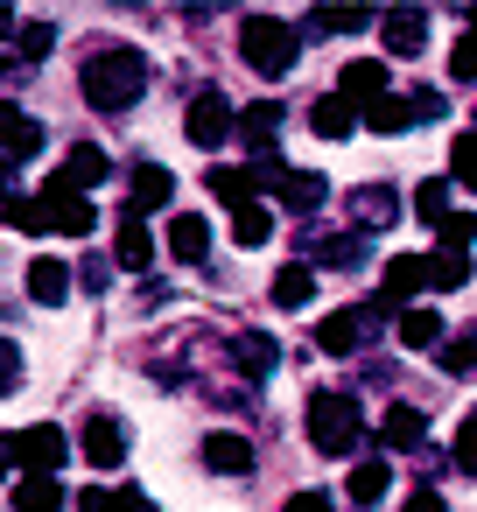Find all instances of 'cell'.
Returning <instances> with one entry per match:
<instances>
[{"mask_svg": "<svg viewBox=\"0 0 477 512\" xmlns=\"http://www.w3.org/2000/svg\"><path fill=\"white\" fill-rule=\"evenodd\" d=\"M337 99H351V106H379V99H386V64H379V57H351L344 78H337Z\"/></svg>", "mask_w": 477, "mask_h": 512, "instance_id": "obj_10", "label": "cell"}, {"mask_svg": "<svg viewBox=\"0 0 477 512\" xmlns=\"http://www.w3.org/2000/svg\"><path fill=\"white\" fill-rule=\"evenodd\" d=\"M358 120H365V113H358L351 99H337V92L309 106V134H316V141H351V134H358Z\"/></svg>", "mask_w": 477, "mask_h": 512, "instance_id": "obj_12", "label": "cell"}, {"mask_svg": "<svg viewBox=\"0 0 477 512\" xmlns=\"http://www.w3.org/2000/svg\"><path fill=\"white\" fill-rule=\"evenodd\" d=\"M463 351H470V365H477V330H470V337H463Z\"/></svg>", "mask_w": 477, "mask_h": 512, "instance_id": "obj_50", "label": "cell"}, {"mask_svg": "<svg viewBox=\"0 0 477 512\" xmlns=\"http://www.w3.org/2000/svg\"><path fill=\"white\" fill-rule=\"evenodd\" d=\"M407 99H414V120H442V99L435 92H407Z\"/></svg>", "mask_w": 477, "mask_h": 512, "instance_id": "obj_45", "label": "cell"}, {"mask_svg": "<svg viewBox=\"0 0 477 512\" xmlns=\"http://www.w3.org/2000/svg\"><path fill=\"white\" fill-rule=\"evenodd\" d=\"M78 512H155V498L148 491H113V484H99V491H78Z\"/></svg>", "mask_w": 477, "mask_h": 512, "instance_id": "obj_24", "label": "cell"}, {"mask_svg": "<svg viewBox=\"0 0 477 512\" xmlns=\"http://www.w3.org/2000/svg\"><path fill=\"white\" fill-rule=\"evenodd\" d=\"M211 197H218V204H232V211H239V204H253L246 169H211Z\"/></svg>", "mask_w": 477, "mask_h": 512, "instance_id": "obj_36", "label": "cell"}, {"mask_svg": "<svg viewBox=\"0 0 477 512\" xmlns=\"http://www.w3.org/2000/svg\"><path fill=\"white\" fill-rule=\"evenodd\" d=\"M449 456H456V470H470V477H477V414H463V421H456V449H449Z\"/></svg>", "mask_w": 477, "mask_h": 512, "instance_id": "obj_41", "label": "cell"}, {"mask_svg": "<svg viewBox=\"0 0 477 512\" xmlns=\"http://www.w3.org/2000/svg\"><path fill=\"white\" fill-rule=\"evenodd\" d=\"M8 36H15V15H8V8H0V43H8Z\"/></svg>", "mask_w": 477, "mask_h": 512, "instance_id": "obj_49", "label": "cell"}, {"mask_svg": "<svg viewBox=\"0 0 477 512\" xmlns=\"http://www.w3.org/2000/svg\"><path fill=\"white\" fill-rule=\"evenodd\" d=\"M274 127H281V99H253L239 113V134L253 141V155H274Z\"/></svg>", "mask_w": 477, "mask_h": 512, "instance_id": "obj_20", "label": "cell"}, {"mask_svg": "<svg viewBox=\"0 0 477 512\" xmlns=\"http://www.w3.org/2000/svg\"><path fill=\"white\" fill-rule=\"evenodd\" d=\"M323 267H337V274H351L358 260H365V239L358 232H344V239H323V253H316Z\"/></svg>", "mask_w": 477, "mask_h": 512, "instance_id": "obj_37", "label": "cell"}, {"mask_svg": "<svg viewBox=\"0 0 477 512\" xmlns=\"http://www.w3.org/2000/svg\"><path fill=\"white\" fill-rule=\"evenodd\" d=\"M309 442L323 456H351L365 442V414L351 393H309Z\"/></svg>", "mask_w": 477, "mask_h": 512, "instance_id": "obj_3", "label": "cell"}, {"mask_svg": "<svg viewBox=\"0 0 477 512\" xmlns=\"http://www.w3.org/2000/svg\"><path fill=\"white\" fill-rule=\"evenodd\" d=\"M365 22H372L365 8H316V15H309V29H316V36H358Z\"/></svg>", "mask_w": 477, "mask_h": 512, "instance_id": "obj_32", "label": "cell"}, {"mask_svg": "<svg viewBox=\"0 0 477 512\" xmlns=\"http://www.w3.org/2000/svg\"><path fill=\"white\" fill-rule=\"evenodd\" d=\"M365 127H372V134H407V127H421V120H414V99H393V92H386L379 106H365Z\"/></svg>", "mask_w": 477, "mask_h": 512, "instance_id": "obj_27", "label": "cell"}, {"mask_svg": "<svg viewBox=\"0 0 477 512\" xmlns=\"http://www.w3.org/2000/svg\"><path fill=\"white\" fill-rule=\"evenodd\" d=\"M43 218H50V232H64V239H85V232H99V211H92V197H71V190H43Z\"/></svg>", "mask_w": 477, "mask_h": 512, "instance_id": "obj_9", "label": "cell"}, {"mask_svg": "<svg viewBox=\"0 0 477 512\" xmlns=\"http://www.w3.org/2000/svg\"><path fill=\"white\" fill-rule=\"evenodd\" d=\"M78 85H85V99H92L99 113H134L141 92H148V57H141V50H99Z\"/></svg>", "mask_w": 477, "mask_h": 512, "instance_id": "obj_1", "label": "cell"}, {"mask_svg": "<svg viewBox=\"0 0 477 512\" xmlns=\"http://www.w3.org/2000/svg\"><path fill=\"white\" fill-rule=\"evenodd\" d=\"M372 337H379V302H365V309H330L323 330H316V344H323L330 358H351V351H365Z\"/></svg>", "mask_w": 477, "mask_h": 512, "instance_id": "obj_4", "label": "cell"}, {"mask_svg": "<svg viewBox=\"0 0 477 512\" xmlns=\"http://www.w3.org/2000/svg\"><path fill=\"white\" fill-rule=\"evenodd\" d=\"M0 225H15V232H50L43 197H8V204H0Z\"/></svg>", "mask_w": 477, "mask_h": 512, "instance_id": "obj_33", "label": "cell"}, {"mask_svg": "<svg viewBox=\"0 0 477 512\" xmlns=\"http://www.w3.org/2000/svg\"><path fill=\"white\" fill-rule=\"evenodd\" d=\"M204 463L225 470V477H239V470H253V442L232 435V428H218V435H204Z\"/></svg>", "mask_w": 477, "mask_h": 512, "instance_id": "obj_18", "label": "cell"}, {"mask_svg": "<svg viewBox=\"0 0 477 512\" xmlns=\"http://www.w3.org/2000/svg\"><path fill=\"white\" fill-rule=\"evenodd\" d=\"M15 442V463H22V477H57L64 470V456H71V442H64V428H22V435H8Z\"/></svg>", "mask_w": 477, "mask_h": 512, "instance_id": "obj_6", "label": "cell"}, {"mask_svg": "<svg viewBox=\"0 0 477 512\" xmlns=\"http://www.w3.org/2000/svg\"><path fill=\"white\" fill-rule=\"evenodd\" d=\"M106 176H113V162H106L99 148H71V155H64V169H57L50 183H57V190H71V197H85V190H92V183H106Z\"/></svg>", "mask_w": 477, "mask_h": 512, "instance_id": "obj_13", "label": "cell"}, {"mask_svg": "<svg viewBox=\"0 0 477 512\" xmlns=\"http://www.w3.org/2000/svg\"><path fill=\"white\" fill-rule=\"evenodd\" d=\"M267 295H274V309H302V302L316 295V274H309V267H281Z\"/></svg>", "mask_w": 477, "mask_h": 512, "instance_id": "obj_30", "label": "cell"}, {"mask_svg": "<svg viewBox=\"0 0 477 512\" xmlns=\"http://www.w3.org/2000/svg\"><path fill=\"white\" fill-rule=\"evenodd\" d=\"M232 239H239V246H267V239H274V211H267V204H239V211H232Z\"/></svg>", "mask_w": 477, "mask_h": 512, "instance_id": "obj_29", "label": "cell"}, {"mask_svg": "<svg viewBox=\"0 0 477 512\" xmlns=\"http://www.w3.org/2000/svg\"><path fill=\"white\" fill-rule=\"evenodd\" d=\"M232 358H239V372H246V379H267V372L281 365V344H274L267 330H246V337L232 344Z\"/></svg>", "mask_w": 477, "mask_h": 512, "instance_id": "obj_23", "label": "cell"}, {"mask_svg": "<svg viewBox=\"0 0 477 512\" xmlns=\"http://www.w3.org/2000/svg\"><path fill=\"white\" fill-rule=\"evenodd\" d=\"M169 253H176L183 267H197V260L211 253V225H204L197 211H176V218H169Z\"/></svg>", "mask_w": 477, "mask_h": 512, "instance_id": "obj_15", "label": "cell"}, {"mask_svg": "<svg viewBox=\"0 0 477 512\" xmlns=\"http://www.w3.org/2000/svg\"><path fill=\"white\" fill-rule=\"evenodd\" d=\"M29 295H36L43 309H57V302L71 295V267H64V260H50V253H43V260H29Z\"/></svg>", "mask_w": 477, "mask_h": 512, "instance_id": "obj_22", "label": "cell"}, {"mask_svg": "<svg viewBox=\"0 0 477 512\" xmlns=\"http://www.w3.org/2000/svg\"><path fill=\"white\" fill-rule=\"evenodd\" d=\"M449 78H456V85L477 78V36H456V43H449Z\"/></svg>", "mask_w": 477, "mask_h": 512, "instance_id": "obj_40", "label": "cell"}, {"mask_svg": "<svg viewBox=\"0 0 477 512\" xmlns=\"http://www.w3.org/2000/svg\"><path fill=\"white\" fill-rule=\"evenodd\" d=\"M169 204H176V176H169L162 162H141V169H134V197H127V211L148 218V211H169Z\"/></svg>", "mask_w": 477, "mask_h": 512, "instance_id": "obj_11", "label": "cell"}, {"mask_svg": "<svg viewBox=\"0 0 477 512\" xmlns=\"http://www.w3.org/2000/svg\"><path fill=\"white\" fill-rule=\"evenodd\" d=\"M470 267H477L470 253L442 246V253H428V288H435V295H449V288H463V281H470Z\"/></svg>", "mask_w": 477, "mask_h": 512, "instance_id": "obj_25", "label": "cell"}, {"mask_svg": "<svg viewBox=\"0 0 477 512\" xmlns=\"http://www.w3.org/2000/svg\"><path fill=\"white\" fill-rule=\"evenodd\" d=\"M421 43H428L421 8H393V15H386V50H393V57H421Z\"/></svg>", "mask_w": 477, "mask_h": 512, "instance_id": "obj_19", "label": "cell"}, {"mask_svg": "<svg viewBox=\"0 0 477 512\" xmlns=\"http://www.w3.org/2000/svg\"><path fill=\"white\" fill-rule=\"evenodd\" d=\"M393 330H400V344H414V351H435V344H442V316H435V309H400Z\"/></svg>", "mask_w": 477, "mask_h": 512, "instance_id": "obj_28", "label": "cell"}, {"mask_svg": "<svg viewBox=\"0 0 477 512\" xmlns=\"http://www.w3.org/2000/svg\"><path fill=\"white\" fill-rule=\"evenodd\" d=\"M281 512H337V498H330V491H295Z\"/></svg>", "mask_w": 477, "mask_h": 512, "instance_id": "obj_44", "label": "cell"}, {"mask_svg": "<svg viewBox=\"0 0 477 512\" xmlns=\"http://www.w3.org/2000/svg\"><path fill=\"white\" fill-rule=\"evenodd\" d=\"M470 36H477V8H470Z\"/></svg>", "mask_w": 477, "mask_h": 512, "instance_id": "obj_51", "label": "cell"}, {"mask_svg": "<svg viewBox=\"0 0 477 512\" xmlns=\"http://www.w3.org/2000/svg\"><path fill=\"white\" fill-rule=\"evenodd\" d=\"M393 211H400V197H393V190H358V225H365V232L393 225Z\"/></svg>", "mask_w": 477, "mask_h": 512, "instance_id": "obj_35", "label": "cell"}, {"mask_svg": "<svg viewBox=\"0 0 477 512\" xmlns=\"http://www.w3.org/2000/svg\"><path fill=\"white\" fill-rule=\"evenodd\" d=\"M148 260H155V239H148V225H141V218L127 211V218H120V239H113V267H127V274H141Z\"/></svg>", "mask_w": 477, "mask_h": 512, "instance_id": "obj_17", "label": "cell"}, {"mask_svg": "<svg viewBox=\"0 0 477 512\" xmlns=\"http://www.w3.org/2000/svg\"><path fill=\"white\" fill-rule=\"evenodd\" d=\"M449 176H456L463 190H477V134H463V141L449 148Z\"/></svg>", "mask_w": 477, "mask_h": 512, "instance_id": "obj_39", "label": "cell"}, {"mask_svg": "<svg viewBox=\"0 0 477 512\" xmlns=\"http://www.w3.org/2000/svg\"><path fill=\"white\" fill-rule=\"evenodd\" d=\"M78 449H85V463H92V470H120V463H127V449H134V435H127V421H120V414H92Z\"/></svg>", "mask_w": 477, "mask_h": 512, "instance_id": "obj_8", "label": "cell"}, {"mask_svg": "<svg viewBox=\"0 0 477 512\" xmlns=\"http://www.w3.org/2000/svg\"><path fill=\"white\" fill-rule=\"evenodd\" d=\"M435 232H442V246H456V253H470V239H477V211H449V218H442Z\"/></svg>", "mask_w": 477, "mask_h": 512, "instance_id": "obj_38", "label": "cell"}, {"mask_svg": "<svg viewBox=\"0 0 477 512\" xmlns=\"http://www.w3.org/2000/svg\"><path fill=\"white\" fill-rule=\"evenodd\" d=\"M344 491H351L358 505H379V498L393 491V470H386V463L372 456V463H358V470H351V484H344Z\"/></svg>", "mask_w": 477, "mask_h": 512, "instance_id": "obj_31", "label": "cell"}, {"mask_svg": "<svg viewBox=\"0 0 477 512\" xmlns=\"http://www.w3.org/2000/svg\"><path fill=\"white\" fill-rule=\"evenodd\" d=\"M414 218H421V225H442V218H449V183H442V176H428V183L414 190Z\"/></svg>", "mask_w": 477, "mask_h": 512, "instance_id": "obj_34", "label": "cell"}, {"mask_svg": "<svg viewBox=\"0 0 477 512\" xmlns=\"http://www.w3.org/2000/svg\"><path fill=\"white\" fill-rule=\"evenodd\" d=\"M8 477H22V463H15V442H0V484Z\"/></svg>", "mask_w": 477, "mask_h": 512, "instance_id": "obj_48", "label": "cell"}, {"mask_svg": "<svg viewBox=\"0 0 477 512\" xmlns=\"http://www.w3.org/2000/svg\"><path fill=\"white\" fill-rule=\"evenodd\" d=\"M421 288H428V260L421 253H393L386 274H379V316H400Z\"/></svg>", "mask_w": 477, "mask_h": 512, "instance_id": "obj_7", "label": "cell"}, {"mask_svg": "<svg viewBox=\"0 0 477 512\" xmlns=\"http://www.w3.org/2000/svg\"><path fill=\"white\" fill-rule=\"evenodd\" d=\"M15 512H64V477H22Z\"/></svg>", "mask_w": 477, "mask_h": 512, "instance_id": "obj_26", "label": "cell"}, {"mask_svg": "<svg viewBox=\"0 0 477 512\" xmlns=\"http://www.w3.org/2000/svg\"><path fill=\"white\" fill-rule=\"evenodd\" d=\"M50 43H57L50 22H29V29H22V57H50Z\"/></svg>", "mask_w": 477, "mask_h": 512, "instance_id": "obj_43", "label": "cell"}, {"mask_svg": "<svg viewBox=\"0 0 477 512\" xmlns=\"http://www.w3.org/2000/svg\"><path fill=\"white\" fill-rule=\"evenodd\" d=\"M421 435H428V414L421 407H386V421H379V449H421Z\"/></svg>", "mask_w": 477, "mask_h": 512, "instance_id": "obj_16", "label": "cell"}, {"mask_svg": "<svg viewBox=\"0 0 477 512\" xmlns=\"http://www.w3.org/2000/svg\"><path fill=\"white\" fill-rule=\"evenodd\" d=\"M407 512H449V498H442V491H414Z\"/></svg>", "mask_w": 477, "mask_h": 512, "instance_id": "obj_46", "label": "cell"}, {"mask_svg": "<svg viewBox=\"0 0 477 512\" xmlns=\"http://www.w3.org/2000/svg\"><path fill=\"white\" fill-rule=\"evenodd\" d=\"M15 386H22V351L0 337V393H15Z\"/></svg>", "mask_w": 477, "mask_h": 512, "instance_id": "obj_42", "label": "cell"}, {"mask_svg": "<svg viewBox=\"0 0 477 512\" xmlns=\"http://www.w3.org/2000/svg\"><path fill=\"white\" fill-rule=\"evenodd\" d=\"M0 155H8V162H29V155H43V127H36L22 106H0Z\"/></svg>", "mask_w": 477, "mask_h": 512, "instance_id": "obj_14", "label": "cell"}, {"mask_svg": "<svg viewBox=\"0 0 477 512\" xmlns=\"http://www.w3.org/2000/svg\"><path fill=\"white\" fill-rule=\"evenodd\" d=\"M15 176H22V162H0V204H8V197H22V190H15Z\"/></svg>", "mask_w": 477, "mask_h": 512, "instance_id": "obj_47", "label": "cell"}, {"mask_svg": "<svg viewBox=\"0 0 477 512\" xmlns=\"http://www.w3.org/2000/svg\"><path fill=\"white\" fill-rule=\"evenodd\" d=\"M274 197H281V211H316V204H323V197H330V183H323V176H316V169H288V176H281V190H274Z\"/></svg>", "mask_w": 477, "mask_h": 512, "instance_id": "obj_21", "label": "cell"}, {"mask_svg": "<svg viewBox=\"0 0 477 512\" xmlns=\"http://www.w3.org/2000/svg\"><path fill=\"white\" fill-rule=\"evenodd\" d=\"M239 57H246L260 78H288L295 57H302V36H295L288 22H274V15H246V22H239Z\"/></svg>", "mask_w": 477, "mask_h": 512, "instance_id": "obj_2", "label": "cell"}, {"mask_svg": "<svg viewBox=\"0 0 477 512\" xmlns=\"http://www.w3.org/2000/svg\"><path fill=\"white\" fill-rule=\"evenodd\" d=\"M232 127H239V113H232V99H225V92H197V99H190V113H183V134H190L197 148H225V141H232Z\"/></svg>", "mask_w": 477, "mask_h": 512, "instance_id": "obj_5", "label": "cell"}]
</instances>
